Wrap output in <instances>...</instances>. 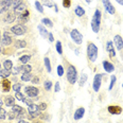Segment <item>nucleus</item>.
I'll return each instance as SVG.
<instances>
[{
	"mask_svg": "<svg viewBox=\"0 0 123 123\" xmlns=\"http://www.w3.org/2000/svg\"><path fill=\"white\" fill-rule=\"evenodd\" d=\"M87 56L91 63H94L98 58V47L93 43H89L87 46Z\"/></svg>",
	"mask_w": 123,
	"mask_h": 123,
	"instance_id": "nucleus-1",
	"label": "nucleus"
},
{
	"mask_svg": "<svg viewBox=\"0 0 123 123\" xmlns=\"http://www.w3.org/2000/svg\"><path fill=\"white\" fill-rule=\"evenodd\" d=\"M101 18H102V15H101L100 10H96V12H94V14H93V17H92V20H91V28L94 33H98L100 31Z\"/></svg>",
	"mask_w": 123,
	"mask_h": 123,
	"instance_id": "nucleus-2",
	"label": "nucleus"
},
{
	"mask_svg": "<svg viewBox=\"0 0 123 123\" xmlns=\"http://www.w3.org/2000/svg\"><path fill=\"white\" fill-rule=\"evenodd\" d=\"M67 80L70 84H75L78 81V71L73 65H70L67 69Z\"/></svg>",
	"mask_w": 123,
	"mask_h": 123,
	"instance_id": "nucleus-3",
	"label": "nucleus"
},
{
	"mask_svg": "<svg viewBox=\"0 0 123 123\" xmlns=\"http://www.w3.org/2000/svg\"><path fill=\"white\" fill-rule=\"evenodd\" d=\"M70 37L76 45H81L82 42H83V35H82V33L80 31L76 29H73L70 32Z\"/></svg>",
	"mask_w": 123,
	"mask_h": 123,
	"instance_id": "nucleus-4",
	"label": "nucleus"
},
{
	"mask_svg": "<svg viewBox=\"0 0 123 123\" xmlns=\"http://www.w3.org/2000/svg\"><path fill=\"white\" fill-rule=\"evenodd\" d=\"M28 114H29V118L30 119H34V118H36L39 116V109H38V106L36 104H31L28 106Z\"/></svg>",
	"mask_w": 123,
	"mask_h": 123,
	"instance_id": "nucleus-5",
	"label": "nucleus"
},
{
	"mask_svg": "<svg viewBox=\"0 0 123 123\" xmlns=\"http://www.w3.org/2000/svg\"><path fill=\"white\" fill-rule=\"evenodd\" d=\"M11 32L12 33H14L15 35H24L25 32H27V28L25 27L24 25H14V27H12L11 28Z\"/></svg>",
	"mask_w": 123,
	"mask_h": 123,
	"instance_id": "nucleus-6",
	"label": "nucleus"
},
{
	"mask_svg": "<svg viewBox=\"0 0 123 123\" xmlns=\"http://www.w3.org/2000/svg\"><path fill=\"white\" fill-rule=\"evenodd\" d=\"M102 78H103V74L102 73H98L94 75L92 87H93V90L96 92H98L100 90V87H101V83H102Z\"/></svg>",
	"mask_w": 123,
	"mask_h": 123,
	"instance_id": "nucleus-7",
	"label": "nucleus"
},
{
	"mask_svg": "<svg viewBox=\"0 0 123 123\" xmlns=\"http://www.w3.org/2000/svg\"><path fill=\"white\" fill-rule=\"evenodd\" d=\"M25 91L29 98H35V97L38 96V92H39L37 87H34V86H27L25 88Z\"/></svg>",
	"mask_w": 123,
	"mask_h": 123,
	"instance_id": "nucleus-8",
	"label": "nucleus"
},
{
	"mask_svg": "<svg viewBox=\"0 0 123 123\" xmlns=\"http://www.w3.org/2000/svg\"><path fill=\"white\" fill-rule=\"evenodd\" d=\"M102 2H103V6H104L105 11L108 13V14L114 15L115 13H116V9H115V6H112L111 2L109 1V0H102Z\"/></svg>",
	"mask_w": 123,
	"mask_h": 123,
	"instance_id": "nucleus-9",
	"label": "nucleus"
},
{
	"mask_svg": "<svg viewBox=\"0 0 123 123\" xmlns=\"http://www.w3.org/2000/svg\"><path fill=\"white\" fill-rule=\"evenodd\" d=\"M12 4H13V0H1V2H0V14L7 11Z\"/></svg>",
	"mask_w": 123,
	"mask_h": 123,
	"instance_id": "nucleus-10",
	"label": "nucleus"
},
{
	"mask_svg": "<svg viewBox=\"0 0 123 123\" xmlns=\"http://www.w3.org/2000/svg\"><path fill=\"white\" fill-rule=\"evenodd\" d=\"M107 111L111 115H121L122 114V108L118 105H111L107 107Z\"/></svg>",
	"mask_w": 123,
	"mask_h": 123,
	"instance_id": "nucleus-11",
	"label": "nucleus"
},
{
	"mask_svg": "<svg viewBox=\"0 0 123 123\" xmlns=\"http://www.w3.org/2000/svg\"><path fill=\"white\" fill-rule=\"evenodd\" d=\"M114 45L116 46V48L119 51H121L123 49V39L120 35H115L114 37Z\"/></svg>",
	"mask_w": 123,
	"mask_h": 123,
	"instance_id": "nucleus-12",
	"label": "nucleus"
},
{
	"mask_svg": "<svg viewBox=\"0 0 123 123\" xmlns=\"http://www.w3.org/2000/svg\"><path fill=\"white\" fill-rule=\"evenodd\" d=\"M12 111H14L15 114L17 115V118H18V119H19V117L21 118L24 116L25 112V109L22 108L21 106H19V105H14V106H12Z\"/></svg>",
	"mask_w": 123,
	"mask_h": 123,
	"instance_id": "nucleus-13",
	"label": "nucleus"
},
{
	"mask_svg": "<svg viewBox=\"0 0 123 123\" xmlns=\"http://www.w3.org/2000/svg\"><path fill=\"white\" fill-rule=\"evenodd\" d=\"M84 114H85V108H84V107H80V108H78L75 111V112H74V116H73L74 120L78 121V120L82 119V118L84 117Z\"/></svg>",
	"mask_w": 123,
	"mask_h": 123,
	"instance_id": "nucleus-14",
	"label": "nucleus"
},
{
	"mask_svg": "<svg viewBox=\"0 0 123 123\" xmlns=\"http://www.w3.org/2000/svg\"><path fill=\"white\" fill-rule=\"evenodd\" d=\"M103 68H104V70L106 71L107 73H111L112 71L115 70V66L108 61H104L103 62Z\"/></svg>",
	"mask_w": 123,
	"mask_h": 123,
	"instance_id": "nucleus-15",
	"label": "nucleus"
},
{
	"mask_svg": "<svg viewBox=\"0 0 123 123\" xmlns=\"http://www.w3.org/2000/svg\"><path fill=\"white\" fill-rule=\"evenodd\" d=\"M1 43H2V45H4V46L11 45V43H12V37H11V35H10L7 32H4V33H3V37H2Z\"/></svg>",
	"mask_w": 123,
	"mask_h": 123,
	"instance_id": "nucleus-16",
	"label": "nucleus"
},
{
	"mask_svg": "<svg viewBox=\"0 0 123 123\" xmlns=\"http://www.w3.org/2000/svg\"><path fill=\"white\" fill-rule=\"evenodd\" d=\"M1 86H2V90L4 92H7L11 90V82L7 80V79H3L1 81Z\"/></svg>",
	"mask_w": 123,
	"mask_h": 123,
	"instance_id": "nucleus-17",
	"label": "nucleus"
},
{
	"mask_svg": "<svg viewBox=\"0 0 123 123\" xmlns=\"http://www.w3.org/2000/svg\"><path fill=\"white\" fill-rule=\"evenodd\" d=\"M106 50L109 52V56L111 57H114L116 55V52H115V49H114V45H112V42L108 40L106 43Z\"/></svg>",
	"mask_w": 123,
	"mask_h": 123,
	"instance_id": "nucleus-18",
	"label": "nucleus"
},
{
	"mask_svg": "<svg viewBox=\"0 0 123 123\" xmlns=\"http://www.w3.org/2000/svg\"><path fill=\"white\" fill-rule=\"evenodd\" d=\"M29 15H30V12L28 11V10H25V11L22 13L21 15H19L18 16V20L21 22H25L29 20Z\"/></svg>",
	"mask_w": 123,
	"mask_h": 123,
	"instance_id": "nucleus-19",
	"label": "nucleus"
},
{
	"mask_svg": "<svg viewBox=\"0 0 123 123\" xmlns=\"http://www.w3.org/2000/svg\"><path fill=\"white\" fill-rule=\"evenodd\" d=\"M74 13H75L76 16L82 17V16H84V15H85V10H84L81 6H78L75 9H74Z\"/></svg>",
	"mask_w": 123,
	"mask_h": 123,
	"instance_id": "nucleus-20",
	"label": "nucleus"
},
{
	"mask_svg": "<svg viewBox=\"0 0 123 123\" xmlns=\"http://www.w3.org/2000/svg\"><path fill=\"white\" fill-rule=\"evenodd\" d=\"M38 31H39L40 35H42L43 37H48V34H49V32L47 31V29H46L45 27H43V25H38Z\"/></svg>",
	"mask_w": 123,
	"mask_h": 123,
	"instance_id": "nucleus-21",
	"label": "nucleus"
},
{
	"mask_svg": "<svg viewBox=\"0 0 123 123\" xmlns=\"http://www.w3.org/2000/svg\"><path fill=\"white\" fill-rule=\"evenodd\" d=\"M25 10H27V9H25V3H21L20 6H18L16 9H15V14H17L19 16V15H21L22 13L25 11Z\"/></svg>",
	"mask_w": 123,
	"mask_h": 123,
	"instance_id": "nucleus-22",
	"label": "nucleus"
},
{
	"mask_svg": "<svg viewBox=\"0 0 123 123\" xmlns=\"http://www.w3.org/2000/svg\"><path fill=\"white\" fill-rule=\"evenodd\" d=\"M15 19H16V18H15V14H14V13H9V14L6 16V18H4V21H6V24H11V22H13Z\"/></svg>",
	"mask_w": 123,
	"mask_h": 123,
	"instance_id": "nucleus-23",
	"label": "nucleus"
},
{
	"mask_svg": "<svg viewBox=\"0 0 123 123\" xmlns=\"http://www.w3.org/2000/svg\"><path fill=\"white\" fill-rule=\"evenodd\" d=\"M4 104L6 105V106H14L15 105V99L13 98V97H6V101H4Z\"/></svg>",
	"mask_w": 123,
	"mask_h": 123,
	"instance_id": "nucleus-24",
	"label": "nucleus"
},
{
	"mask_svg": "<svg viewBox=\"0 0 123 123\" xmlns=\"http://www.w3.org/2000/svg\"><path fill=\"white\" fill-rule=\"evenodd\" d=\"M32 79H33V76H32V74H31V72H25L21 75V80L24 81V82L32 81Z\"/></svg>",
	"mask_w": 123,
	"mask_h": 123,
	"instance_id": "nucleus-25",
	"label": "nucleus"
},
{
	"mask_svg": "<svg viewBox=\"0 0 123 123\" xmlns=\"http://www.w3.org/2000/svg\"><path fill=\"white\" fill-rule=\"evenodd\" d=\"M15 46H16V48L22 49V48L27 47V43H25V40H16V43H15Z\"/></svg>",
	"mask_w": 123,
	"mask_h": 123,
	"instance_id": "nucleus-26",
	"label": "nucleus"
},
{
	"mask_svg": "<svg viewBox=\"0 0 123 123\" xmlns=\"http://www.w3.org/2000/svg\"><path fill=\"white\" fill-rule=\"evenodd\" d=\"M31 70H32V67L30 65H28V64H24L22 66H20V71H24V73L31 72Z\"/></svg>",
	"mask_w": 123,
	"mask_h": 123,
	"instance_id": "nucleus-27",
	"label": "nucleus"
},
{
	"mask_svg": "<svg viewBox=\"0 0 123 123\" xmlns=\"http://www.w3.org/2000/svg\"><path fill=\"white\" fill-rule=\"evenodd\" d=\"M11 75V70H6V69H4V70H0V76H1L2 79H6L7 76Z\"/></svg>",
	"mask_w": 123,
	"mask_h": 123,
	"instance_id": "nucleus-28",
	"label": "nucleus"
},
{
	"mask_svg": "<svg viewBox=\"0 0 123 123\" xmlns=\"http://www.w3.org/2000/svg\"><path fill=\"white\" fill-rule=\"evenodd\" d=\"M43 6H47V7H53L54 6V2L52 0H43Z\"/></svg>",
	"mask_w": 123,
	"mask_h": 123,
	"instance_id": "nucleus-29",
	"label": "nucleus"
},
{
	"mask_svg": "<svg viewBox=\"0 0 123 123\" xmlns=\"http://www.w3.org/2000/svg\"><path fill=\"white\" fill-rule=\"evenodd\" d=\"M42 24L45 25H47V27H49V28H52V27H53V22L51 21V19L46 18V17L42 19Z\"/></svg>",
	"mask_w": 123,
	"mask_h": 123,
	"instance_id": "nucleus-30",
	"label": "nucleus"
},
{
	"mask_svg": "<svg viewBox=\"0 0 123 123\" xmlns=\"http://www.w3.org/2000/svg\"><path fill=\"white\" fill-rule=\"evenodd\" d=\"M3 67H4V69H6V70H12V68H13V63H12V62L10 61V60L4 61Z\"/></svg>",
	"mask_w": 123,
	"mask_h": 123,
	"instance_id": "nucleus-31",
	"label": "nucleus"
},
{
	"mask_svg": "<svg viewBox=\"0 0 123 123\" xmlns=\"http://www.w3.org/2000/svg\"><path fill=\"white\" fill-rule=\"evenodd\" d=\"M86 81H87V74H85V73H82L81 79H80V81H79V86H80V87H83Z\"/></svg>",
	"mask_w": 123,
	"mask_h": 123,
	"instance_id": "nucleus-32",
	"label": "nucleus"
},
{
	"mask_svg": "<svg viewBox=\"0 0 123 123\" xmlns=\"http://www.w3.org/2000/svg\"><path fill=\"white\" fill-rule=\"evenodd\" d=\"M43 63H45V67H46V69H47V71L48 72H51V64H50L49 57L43 58Z\"/></svg>",
	"mask_w": 123,
	"mask_h": 123,
	"instance_id": "nucleus-33",
	"label": "nucleus"
},
{
	"mask_svg": "<svg viewBox=\"0 0 123 123\" xmlns=\"http://www.w3.org/2000/svg\"><path fill=\"white\" fill-rule=\"evenodd\" d=\"M30 58H31L30 55L25 54V55H21V56H20V57H19V61L21 62L22 64H28V62L30 61Z\"/></svg>",
	"mask_w": 123,
	"mask_h": 123,
	"instance_id": "nucleus-34",
	"label": "nucleus"
},
{
	"mask_svg": "<svg viewBox=\"0 0 123 123\" xmlns=\"http://www.w3.org/2000/svg\"><path fill=\"white\" fill-rule=\"evenodd\" d=\"M116 81H117L116 75H111V83H109V87H108V90H111V89L114 88L115 84H116Z\"/></svg>",
	"mask_w": 123,
	"mask_h": 123,
	"instance_id": "nucleus-35",
	"label": "nucleus"
},
{
	"mask_svg": "<svg viewBox=\"0 0 123 123\" xmlns=\"http://www.w3.org/2000/svg\"><path fill=\"white\" fill-rule=\"evenodd\" d=\"M55 48H56V51H57V53H58V54H62V53H63V48H62V43L60 42V40H57V42H56V46H55Z\"/></svg>",
	"mask_w": 123,
	"mask_h": 123,
	"instance_id": "nucleus-36",
	"label": "nucleus"
},
{
	"mask_svg": "<svg viewBox=\"0 0 123 123\" xmlns=\"http://www.w3.org/2000/svg\"><path fill=\"white\" fill-rule=\"evenodd\" d=\"M35 7H36V10L39 13H43V4L40 3L39 1H36L35 2Z\"/></svg>",
	"mask_w": 123,
	"mask_h": 123,
	"instance_id": "nucleus-37",
	"label": "nucleus"
},
{
	"mask_svg": "<svg viewBox=\"0 0 123 123\" xmlns=\"http://www.w3.org/2000/svg\"><path fill=\"white\" fill-rule=\"evenodd\" d=\"M21 84H19V83H16V84H14L13 85V87H12V89L14 90L15 92H18V91H20V89H21Z\"/></svg>",
	"mask_w": 123,
	"mask_h": 123,
	"instance_id": "nucleus-38",
	"label": "nucleus"
},
{
	"mask_svg": "<svg viewBox=\"0 0 123 123\" xmlns=\"http://www.w3.org/2000/svg\"><path fill=\"white\" fill-rule=\"evenodd\" d=\"M43 86H45L46 90H50L51 87H52V83H51L49 80H47V81H45V84H43Z\"/></svg>",
	"mask_w": 123,
	"mask_h": 123,
	"instance_id": "nucleus-39",
	"label": "nucleus"
},
{
	"mask_svg": "<svg viewBox=\"0 0 123 123\" xmlns=\"http://www.w3.org/2000/svg\"><path fill=\"white\" fill-rule=\"evenodd\" d=\"M63 74H64V67L62 65H58L57 66V75L63 76Z\"/></svg>",
	"mask_w": 123,
	"mask_h": 123,
	"instance_id": "nucleus-40",
	"label": "nucleus"
},
{
	"mask_svg": "<svg viewBox=\"0 0 123 123\" xmlns=\"http://www.w3.org/2000/svg\"><path fill=\"white\" fill-rule=\"evenodd\" d=\"M15 98H16L17 100H19V101H22V100L25 99V97H24V94H22L21 92L18 91V92H16V93H15Z\"/></svg>",
	"mask_w": 123,
	"mask_h": 123,
	"instance_id": "nucleus-41",
	"label": "nucleus"
},
{
	"mask_svg": "<svg viewBox=\"0 0 123 123\" xmlns=\"http://www.w3.org/2000/svg\"><path fill=\"white\" fill-rule=\"evenodd\" d=\"M71 6V0H63V6L65 9H68Z\"/></svg>",
	"mask_w": 123,
	"mask_h": 123,
	"instance_id": "nucleus-42",
	"label": "nucleus"
},
{
	"mask_svg": "<svg viewBox=\"0 0 123 123\" xmlns=\"http://www.w3.org/2000/svg\"><path fill=\"white\" fill-rule=\"evenodd\" d=\"M6 118V111H4L3 108H1V109H0V119L4 120Z\"/></svg>",
	"mask_w": 123,
	"mask_h": 123,
	"instance_id": "nucleus-43",
	"label": "nucleus"
},
{
	"mask_svg": "<svg viewBox=\"0 0 123 123\" xmlns=\"http://www.w3.org/2000/svg\"><path fill=\"white\" fill-rule=\"evenodd\" d=\"M22 2H21V0H14V1H13V4H12V6L14 7V9H16L17 6H20V4H21Z\"/></svg>",
	"mask_w": 123,
	"mask_h": 123,
	"instance_id": "nucleus-44",
	"label": "nucleus"
},
{
	"mask_svg": "<svg viewBox=\"0 0 123 123\" xmlns=\"http://www.w3.org/2000/svg\"><path fill=\"white\" fill-rule=\"evenodd\" d=\"M37 106H38V109H39L40 111H45V109L47 108V104L46 103H39V104H37Z\"/></svg>",
	"mask_w": 123,
	"mask_h": 123,
	"instance_id": "nucleus-45",
	"label": "nucleus"
},
{
	"mask_svg": "<svg viewBox=\"0 0 123 123\" xmlns=\"http://www.w3.org/2000/svg\"><path fill=\"white\" fill-rule=\"evenodd\" d=\"M20 71V67H13L12 68V71H11V73H13L14 75H16L17 73H18Z\"/></svg>",
	"mask_w": 123,
	"mask_h": 123,
	"instance_id": "nucleus-46",
	"label": "nucleus"
},
{
	"mask_svg": "<svg viewBox=\"0 0 123 123\" xmlns=\"http://www.w3.org/2000/svg\"><path fill=\"white\" fill-rule=\"evenodd\" d=\"M15 118H16V114H15L14 111H10L9 112V119L13 120V119H15Z\"/></svg>",
	"mask_w": 123,
	"mask_h": 123,
	"instance_id": "nucleus-47",
	"label": "nucleus"
},
{
	"mask_svg": "<svg viewBox=\"0 0 123 123\" xmlns=\"http://www.w3.org/2000/svg\"><path fill=\"white\" fill-rule=\"evenodd\" d=\"M60 90H61L60 83H58V82H56V83H55V87H54V91H55V92H58Z\"/></svg>",
	"mask_w": 123,
	"mask_h": 123,
	"instance_id": "nucleus-48",
	"label": "nucleus"
},
{
	"mask_svg": "<svg viewBox=\"0 0 123 123\" xmlns=\"http://www.w3.org/2000/svg\"><path fill=\"white\" fill-rule=\"evenodd\" d=\"M22 101H24L25 103L28 105V106H29V105H31V104H33V103H32V101H31L30 99H27V98H25L24 100H22Z\"/></svg>",
	"mask_w": 123,
	"mask_h": 123,
	"instance_id": "nucleus-49",
	"label": "nucleus"
},
{
	"mask_svg": "<svg viewBox=\"0 0 123 123\" xmlns=\"http://www.w3.org/2000/svg\"><path fill=\"white\" fill-rule=\"evenodd\" d=\"M48 38H49V42L50 43H53V40H54V37H53L52 33H49V34H48Z\"/></svg>",
	"mask_w": 123,
	"mask_h": 123,
	"instance_id": "nucleus-50",
	"label": "nucleus"
},
{
	"mask_svg": "<svg viewBox=\"0 0 123 123\" xmlns=\"http://www.w3.org/2000/svg\"><path fill=\"white\" fill-rule=\"evenodd\" d=\"M32 82H33V83H34V84H38V83H39V79H38L37 76H35V78H33Z\"/></svg>",
	"mask_w": 123,
	"mask_h": 123,
	"instance_id": "nucleus-51",
	"label": "nucleus"
},
{
	"mask_svg": "<svg viewBox=\"0 0 123 123\" xmlns=\"http://www.w3.org/2000/svg\"><path fill=\"white\" fill-rule=\"evenodd\" d=\"M39 116H40V118H42V119L49 120V116H48V115H39Z\"/></svg>",
	"mask_w": 123,
	"mask_h": 123,
	"instance_id": "nucleus-52",
	"label": "nucleus"
},
{
	"mask_svg": "<svg viewBox=\"0 0 123 123\" xmlns=\"http://www.w3.org/2000/svg\"><path fill=\"white\" fill-rule=\"evenodd\" d=\"M116 1H117L119 4H121V6H123V0H116Z\"/></svg>",
	"mask_w": 123,
	"mask_h": 123,
	"instance_id": "nucleus-53",
	"label": "nucleus"
},
{
	"mask_svg": "<svg viewBox=\"0 0 123 123\" xmlns=\"http://www.w3.org/2000/svg\"><path fill=\"white\" fill-rule=\"evenodd\" d=\"M2 105H3V102H2V100L0 99V109L2 108Z\"/></svg>",
	"mask_w": 123,
	"mask_h": 123,
	"instance_id": "nucleus-54",
	"label": "nucleus"
},
{
	"mask_svg": "<svg viewBox=\"0 0 123 123\" xmlns=\"http://www.w3.org/2000/svg\"><path fill=\"white\" fill-rule=\"evenodd\" d=\"M54 9H55V12L57 13V12H58V7H57V6H56V4H54Z\"/></svg>",
	"mask_w": 123,
	"mask_h": 123,
	"instance_id": "nucleus-55",
	"label": "nucleus"
},
{
	"mask_svg": "<svg viewBox=\"0 0 123 123\" xmlns=\"http://www.w3.org/2000/svg\"><path fill=\"white\" fill-rule=\"evenodd\" d=\"M18 123H28L27 121H25V120H19Z\"/></svg>",
	"mask_w": 123,
	"mask_h": 123,
	"instance_id": "nucleus-56",
	"label": "nucleus"
},
{
	"mask_svg": "<svg viewBox=\"0 0 123 123\" xmlns=\"http://www.w3.org/2000/svg\"><path fill=\"white\" fill-rule=\"evenodd\" d=\"M85 1L87 2V3H90V2H91V0H85Z\"/></svg>",
	"mask_w": 123,
	"mask_h": 123,
	"instance_id": "nucleus-57",
	"label": "nucleus"
},
{
	"mask_svg": "<svg viewBox=\"0 0 123 123\" xmlns=\"http://www.w3.org/2000/svg\"><path fill=\"white\" fill-rule=\"evenodd\" d=\"M34 123H43V122H40V121H35Z\"/></svg>",
	"mask_w": 123,
	"mask_h": 123,
	"instance_id": "nucleus-58",
	"label": "nucleus"
},
{
	"mask_svg": "<svg viewBox=\"0 0 123 123\" xmlns=\"http://www.w3.org/2000/svg\"><path fill=\"white\" fill-rule=\"evenodd\" d=\"M0 53H1V48H0Z\"/></svg>",
	"mask_w": 123,
	"mask_h": 123,
	"instance_id": "nucleus-59",
	"label": "nucleus"
},
{
	"mask_svg": "<svg viewBox=\"0 0 123 123\" xmlns=\"http://www.w3.org/2000/svg\"><path fill=\"white\" fill-rule=\"evenodd\" d=\"M0 70H1V65H0Z\"/></svg>",
	"mask_w": 123,
	"mask_h": 123,
	"instance_id": "nucleus-60",
	"label": "nucleus"
},
{
	"mask_svg": "<svg viewBox=\"0 0 123 123\" xmlns=\"http://www.w3.org/2000/svg\"><path fill=\"white\" fill-rule=\"evenodd\" d=\"M122 87H123V84H122Z\"/></svg>",
	"mask_w": 123,
	"mask_h": 123,
	"instance_id": "nucleus-61",
	"label": "nucleus"
}]
</instances>
